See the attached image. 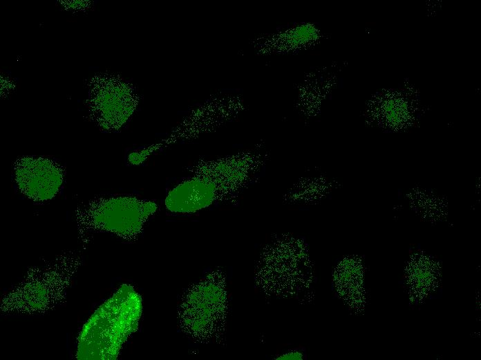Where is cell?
Listing matches in <instances>:
<instances>
[{"label":"cell","instance_id":"obj_1","mask_svg":"<svg viewBox=\"0 0 481 360\" xmlns=\"http://www.w3.org/2000/svg\"><path fill=\"white\" fill-rule=\"evenodd\" d=\"M142 312V298L129 285H122L84 325L78 337L76 358L114 360L134 333Z\"/></svg>","mask_w":481,"mask_h":360},{"label":"cell","instance_id":"obj_2","mask_svg":"<svg viewBox=\"0 0 481 360\" xmlns=\"http://www.w3.org/2000/svg\"><path fill=\"white\" fill-rule=\"evenodd\" d=\"M156 209L154 203L135 197H111L90 204L81 213L79 219L87 228L108 231L126 238L140 233Z\"/></svg>","mask_w":481,"mask_h":360},{"label":"cell","instance_id":"obj_3","mask_svg":"<svg viewBox=\"0 0 481 360\" xmlns=\"http://www.w3.org/2000/svg\"><path fill=\"white\" fill-rule=\"evenodd\" d=\"M74 266L64 268L54 264L31 273L6 297L4 311L37 312L50 307L62 297L75 272Z\"/></svg>","mask_w":481,"mask_h":360},{"label":"cell","instance_id":"obj_4","mask_svg":"<svg viewBox=\"0 0 481 360\" xmlns=\"http://www.w3.org/2000/svg\"><path fill=\"white\" fill-rule=\"evenodd\" d=\"M15 180L22 193L41 202L53 199L64 181L63 169L52 160L41 157H24L15 168Z\"/></svg>","mask_w":481,"mask_h":360},{"label":"cell","instance_id":"obj_5","mask_svg":"<svg viewBox=\"0 0 481 360\" xmlns=\"http://www.w3.org/2000/svg\"><path fill=\"white\" fill-rule=\"evenodd\" d=\"M191 294L185 312V319L190 330L203 331L214 321L222 301L220 289L213 283L199 285Z\"/></svg>","mask_w":481,"mask_h":360},{"label":"cell","instance_id":"obj_6","mask_svg":"<svg viewBox=\"0 0 481 360\" xmlns=\"http://www.w3.org/2000/svg\"><path fill=\"white\" fill-rule=\"evenodd\" d=\"M275 359L278 360H301L304 359V354L299 350H289L277 355Z\"/></svg>","mask_w":481,"mask_h":360}]
</instances>
